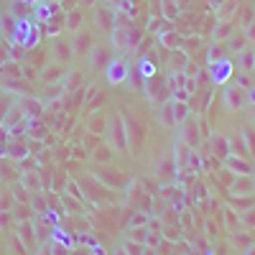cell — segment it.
<instances>
[{"mask_svg": "<svg viewBox=\"0 0 255 255\" xmlns=\"http://www.w3.org/2000/svg\"><path fill=\"white\" fill-rule=\"evenodd\" d=\"M125 74H128V67H125L123 61H113L110 64V69H108V79L110 82H123Z\"/></svg>", "mask_w": 255, "mask_h": 255, "instance_id": "cell-1", "label": "cell"}]
</instances>
